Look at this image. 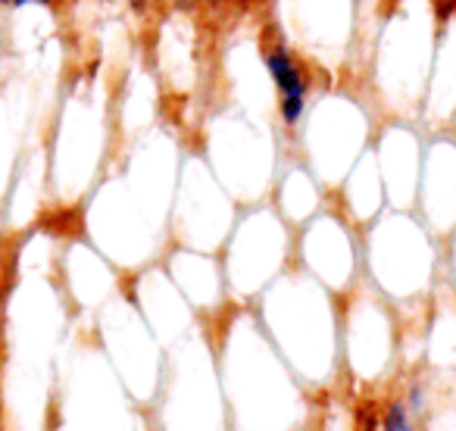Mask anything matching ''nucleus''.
<instances>
[{
    "mask_svg": "<svg viewBox=\"0 0 456 431\" xmlns=\"http://www.w3.org/2000/svg\"><path fill=\"white\" fill-rule=\"evenodd\" d=\"M184 150L182 132L166 122L119 141L103 178L78 207L82 235L122 275L153 266L172 248V200Z\"/></svg>",
    "mask_w": 456,
    "mask_h": 431,
    "instance_id": "1",
    "label": "nucleus"
},
{
    "mask_svg": "<svg viewBox=\"0 0 456 431\" xmlns=\"http://www.w3.org/2000/svg\"><path fill=\"white\" fill-rule=\"evenodd\" d=\"M228 431H313L316 403L263 331L250 304L213 322Z\"/></svg>",
    "mask_w": 456,
    "mask_h": 431,
    "instance_id": "2",
    "label": "nucleus"
},
{
    "mask_svg": "<svg viewBox=\"0 0 456 431\" xmlns=\"http://www.w3.org/2000/svg\"><path fill=\"white\" fill-rule=\"evenodd\" d=\"M250 306L281 360L313 397H325L344 385L338 294L319 285L304 269L291 266Z\"/></svg>",
    "mask_w": 456,
    "mask_h": 431,
    "instance_id": "3",
    "label": "nucleus"
},
{
    "mask_svg": "<svg viewBox=\"0 0 456 431\" xmlns=\"http://www.w3.org/2000/svg\"><path fill=\"white\" fill-rule=\"evenodd\" d=\"M119 147L113 91L97 69L78 72L63 91L47 134V184L63 209L82 207Z\"/></svg>",
    "mask_w": 456,
    "mask_h": 431,
    "instance_id": "4",
    "label": "nucleus"
},
{
    "mask_svg": "<svg viewBox=\"0 0 456 431\" xmlns=\"http://www.w3.org/2000/svg\"><path fill=\"white\" fill-rule=\"evenodd\" d=\"M362 281L397 306L403 325L425 322L444 285V238L416 209H391L362 229Z\"/></svg>",
    "mask_w": 456,
    "mask_h": 431,
    "instance_id": "5",
    "label": "nucleus"
},
{
    "mask_svg": "<svg viewBox=\"0 0 456 431\" xmlns=\"http://www.w3.org/2000/svg\"><path fill=\"white\" fill-rule=\"evenodd\" d=\"M437 35L435 0H391L366 57L369 101L381 116L419 119Z\"/></svg>",
    "mask_w": 456,
    "mask_h": 431,
    "instance_id": "6",
    "label": "nucleus"
},
{
    "mask_svg": "<svg viewBox=\"0 0 456 431\" xmlns=\"http://www.w3.org/2000/svg\"><path fill=\"white\" fill-rule=\"evenodd\" d=\"M197 150L209 163L238 207H250L273 197L275 178L288 150L275 116L250 113L235 103L216 107L200 119Z\"/></svg>",
    "mask_w": 456,
    "mask_h": 431,
    "instance_id": "7",
    "label": "nucleus"
},
{
    "mask_svg": "<svg viewBox=\"0 0 456 431\" xmlns=\"http://www.w3.org/2000/svg\"><path fill=\"white\" fill-rule=\"evenodd\" d=\"M151 410L153 431H228L213 325L200 322L166 347L163 381Z\"/></svg>",
    "mask_w": 456,
    "mask_h": 431,
    "instance_id": "8",
    "label": "nucleus"
},
{
    "mask_svg": "<svg viewBox=\"0 0 456 431\" xmlns=\"http://www.w3.org/2000/svg\"><path fill=\"white\" fill-rule=\"evenodd\" d=\"M381 113L366 91L331 85L319 88L300 126L291 153H297L329 191L338 188L344 172L372 147Z\"/></svg>",
    "mask_w": 456,
    "mask_h": 431,
    "instance_id": "9",
    "label": "nucleus"
},
{
    "mask_svg": "<svg viewBox=\"0 0 456 431\" xmlns=\"http://www.w3.org/2000/svg\"><path fill=\"white\" fill-rule=\"evenodd\" d=\"M403 344V319L397 306L385 300L372 285L360 281L341 297V372L350 391L379 394L391 391L397 375Z\"/></svg>",
    "mask_w": 456,
    "mask_h": 431,
    "instance_id": "10",
    "label": "nucleus"
},
{
    "mask_svg": "<svg viewBox=\"0 0 456 431\" xmlns=\"http://www.w3.org/2000/svg\"><path fill=\"white\" fill-rule=\"evenodd\" d=\"M228 294L235 304H254L281 272L294 266V225L273 200L241 207L219 250Z\"/></svg>",
    "mask_w": 456,
    "mask_h": 431,
    "instance_id": "11",
    "label": "nucleus"
},
{
    "mask_svg": "<svg viewBox=\"0 0 456 431\" xmlns=\"http://www.w3.org/2000/svg\"><path fill=\"white\" fill-rule=\"evenodd\" d=\"M91 337L138 406H151L159 394L166 369V347L151 331L138 306L122 288L91 319Z\"/></svg>",
    "mask_w": 456,
    "mask_h": 431,
    "instance_id": "12",
    "label": "nucleus"
},
{
    "mask_svg": "<svg viewBox=\"0 0 456 431\" xmlns=\"http://www.w3.org/2000/svg\"><path fill=\"white\" fill-rule=\"evenodd\" d=\"M138 406L122 387L101 347L88 335L72 350L60 397V428L63 431H134Z\"/></svg>",
    "mask_w": 456,
    "mask_h": 431,
    "instance_id": "13",
    "label": "nucleus"
},
{
    "mask_svg": "<svg viewBox=\"0 0 456 431\" xmlns=\"http://www.w3.org/2000/svg\"><path fill=\"white\" fill-rule=\"evenodd\" d=\"M238 213H241L238 200L216 178L203 153L188 144L172 200V244L219 254Z\"/></svg>",
    "mask_w": 456,
    "mask_h": 431,
    "instance_id": "14",
    "label": "nucleus"
},
{
    "mask_svg": "<svg viewBox=\"0 0 456 431\" xmlns=\"http://www.w3.org/2000/svg\"><path fill=\"white\" fill-rule=\"evenodd\" d=\"M294 266L344 297L362 281V229L329 203L310 223L294 229Z\"/></svg>",
    "mask_w": 456,
    "mask_h": 431,
    "instance_id": "15",
    "label": "nucleus"
},
{
    "mask_svg": "<svg viewBox=\"0 0 456 431\" xmlns=\"http://www.w3.org/2000/svg\"><path fill=\"white\" fill-rule=\"evenodd\" d=\"M260 57L266 78L273 85V116L291 150L300 126L313 107V97L319 91L316 63L281 32V26H269L260 35Z\"/></svg>",
    "mask_w": 456,
    "mask_h": 431,
    "instance_id": "16",
    "label": "nucleus"
},
{
    "mask_svg": "<svg viewBox=\"0 0 456 431\" xmlns=\"http://www.w3.org/2000/svg\"><path fill=\"white\" fill-rule=\"evenodd\" d=\"M203 60L207 57H203L197 10H163L151 35V69L166 101L200 91Z\"/></svg>",
    "mask_w": 456,
    "mask_h": 431,
    "instance_id": "17",
    "label": "nucleus"
},
{
    "mask_svg": "<svg viewBox=\"0 0 456 431\" xmlns=\"http://www.w3.org/2000/svg\"><path fill=\"white\" fill-rule=\"evenodd\" d=\"M425 141H428V132L419 126V119L381 116L372 138V150L375 159H379L381 182H385L387 207L391 209H416Z\"/></svg>",
    "mask_w": 456,
    "mask_h": 431,
    "instance_id": "18",
    "label": "nucleus"
},
{
    "mask_svg": "<svg viewBox=\"0 0 456 431\" xmlns=\"http://www.w3.org/2000/svg\"><path fill=\"white\" fill-rule=\"evenodd\" d=\"M57 281L72 316L94 319L103 304L126 288V275L94 248L85 235H76L57 254Z\"/></svg>",
    "mask_w": 456,
    "mask_h": 431,
    "instance_id": "19",
    "label": "nucleus"
},
{
    "mask_svg": "<svg viewBox=\"0 0 456 431\" xmlns=\"http://www.w3.org/2000/svg\"><path fill=\"white\" fill-rule=\"evenodd\" d=\"M291 4V28L294 45L316 63L322 57H347L356 47L360 35V13L356 0H288Z\"/></svg>",
    "mask_w": 456,
    "mask_h": 431,
    "instance_id": "20",
    "label": "nucleus"
},
{
    "mask_svg": "<svg viewBox=\"0 0 456 431\" xmlns=\"http://www.w3.org/2000/svg\"><path fill=\"white\" fill-rule=\"evenodd\" d=\"M126 294L132 297V304L138 306V313L163 347L175 344L178 337H184L200 325V316L191 310V304L169 279L163 263H153V266L126 275Z\"/></svg>",
    "mask_w": 456,
    "mask_h": 431,
    "instance_id": "21",
    "label": "nucleus"
},
{
    "mask_svg": "<svg viewBox=\"0 0 456 431\" xmlns=\"http://www.w3.org/2000/svg\"><path fill=\"white\" fill-rule=\"evenodd\" d=\"M159 263L169 272V279L175 281L178 291L184 294L191 310L200 316V322L213 325L216 319H222L235 306V300L228 294L225 269H222L219 254L172 244Z\"/></svg>",
    "mask_w": 456,
    "mask_h": 431,
    "instance_id": "22",
    "label": "nucleus"
},
{
    "mask_svg": "<svg viewBox=\"0 0 456 431\" xmlns=\"http://www.w3.org/2000/svg\"><path fill=\"white\" fill-rule=\"evenodd\" d=\"M416 213L437 238H447L456 229V134L453 132H435L425 141Z\"/></svg>",
    "mask_w": 456,
    "mask_h": 431,
    "instance_id": "23",
    "label": "nucleus"
},
{
    "mask_svg": "<svg viewBox=\"0 0 456 431\" xmlns=\"http://www.w3.org/2000/svg\"><path fill=\"white\" fill-rule=\"evenodd\" d=\"M456 119V0L437 4V35L431 53L428 88H425L419 126L428 134L453 132Z\"/></svg>",
    "mask_w": 456,
    "mask_h": 431,
    "instance_id": "24",
    "label": "nucleus"
},
{
    "mask_svg": "<svg viewBox=\"0 0 456 431\" xmlns=\"http://www.w3.org/2000/svg\"><path fill=\"white\" fill-rule=\"evenodd\" d=\"M331 203L347 216L356 229H366L369 223H375L387 209L385 182H381V169L372 147L344 172L338 188L331 191Z\"/></svg>",
    "mask_w": 456,
    "mask_h": 431,
    "instance_id": "25",
    "label": "nucleus"
},
{
    "mask_svg": "<svg viewBox=\"0 0 456 431\" xmlns=\"http://www.w3.org/2000/svg\"><path fill=\"white\" fill-rule=\"evenodd\" d=\"M269 200L275 203V209L285 216L294 229H300L304 223H310L313 216L329 207L331 191L319 182V175L297 157V153H288Z\"/></svg>",
    "mask_w": 456,
    "mask_h": 431,
    "instance_id": "26",
    "label": "nucleus"
},
{
    "mask_svg": "<svg viewBox=\"0 0 456 431\" xmlns=\"http://www.w3.org/2000/svg\"><path fill=\"white\" fill-rule=\"evenodd\" d=\"M422 366L437 375H456V291L444 281L425 316Z\"/></svg>",
    "mask_w": 456,
    "mask_h": 431,
    "instance_id": "27",
    "label": "nucleus"
},
{
    "mask_svg": "<svg viewBox=\"0 0 456 431\" xmlns=\"http://www.w3.org/2000/svg\"><path fill=\"white\" fill-rule=\"evenodd\" d=\"M375 431H425V425L391 387L375 397Z\"/></svg>",
    "mask_w": 456,
    "mask_h": 431,
    "instance_id": "28",
    "label": "nucleus"
},
{
    "mask_svg": "<svg viewBox=\"0 0 456 431\" xmlns=\"http://www.w3.org/2000/svg\"><path fill=\"white\" fill-rule=\"evenodd\" d=\"M387 0H356V13H360V32H369V28H379V20L381 13H385ZM356 41H360V35H356Z\"/></svg>",
    "mask_w": 456,
    "mask_h": 431,
    "instance_id": "29",
    "label": "nucleus"
},
{
    "mask_svg": "<svg viewBox=\"0 0 456 431\" xmlns=\"http://www.w3.org/2000/svg\"><path fill=\"white\" fill-rule=\"evenodd\" d=\"M444 281L456 291V229L444 238Z\"/></svg>",
    "mask_w": 456,
    "mask_h": 431,
    "instance_id": "30",
    "label": "nucleus"
},
{
    "mask_svg": "<svg viewBox=\"0 0 456 431\" xmlns=\"http://www.w3.org/2000/svg\"><path fill=\"white\" fill-rule=\"evenodd\" d=\"M122 4H126L128 13L141 16V20H144V16H153L151 13V0H122Z\"/></svg>",
    "mask_w": 456,
    "mask_h": 431,
    "instance_id": "31",
    "label": "nucleus"
},
{
    "mask_svg": "<svg viewBox=\"0 0 456 431\" xmlns=\"http://www.w3.org/2000/svg\"><path fill=\"white\" fill-rule=\"evenodd\" d=\"M360 431H375V400L369 410L360 412Z\"/></svg>",
    "mask_w": 456,
    "mask_h": 431,
    "instance_id": "32",
    "label": "nucleus"
},
{
    "mask_svg": "<svg viewBox=\"0 0 456 431\" xmlns=\"http://www.w3.org/2000/svg\"><path fill=\"white\" fill-rule=\"evenodd\" d=\"M172 10H200V0H169Z\"/></svg>",
    "mask_w": 456,
    "mask_h": 431,
    "instance_id": "33",
    "label": "nucleus"
},
{
    "mask_svg": "<svg viewBox=\"0 0 456 431\" xmlns=\"http://www.w3.org/2000/svg\"><path fill=\"white\" fill-rule=\"evenodd\" d=\"M228 0H200V7L203 10H209V13H219L222 7H225Z\"/></svg>",
    "mask_w": 456,
    "mask_h": 431,
    "instance_id": "34",
    "label": "nucleus"
},
{
    "mask_svg": "<svg viewBox=\"0 0 456 431\" xmlns=\"http://www.w3.org/2000/svg\"><path fill=\"white\" fill-rule=\"evenodd\" d=\"M163 10H169V0H151V13L159 16Z\"/></svg>",
    "mask_w": 456,
    "mask_h": 431,
    "instance_id": "35",
    "label": "nucleus"
},
{
    "mask_svg": "<svg viewBox=\"0 0 456 431\" xmlns=\"http://www.w3.org/2000/svg\"><path fill=\"white\" fill-rule=\"evenodd\" d=\"M0 10H13V0H0Z\"/></svg>",
    "mask_w": 456,
    "mask_h": 431,
    "instance_id": "36",
    "label": "nucleus"
},
{
    "mask_svg": "<svg viewBox=\"0 0 456 431\" xmlns=\"http://www.w3.org/2000/svg\"><path fill=\"white\" fill-rule=\"evenodd\" d=\"M453 134H456V119H453Z\"/></svg>",
    "mask_w": 456,
    "mask_h": 431,
    "instance_id": "37",
    "label": "nucleus"
},
{
    "mask_svg": "<svg viewBox=\"0 0 456 431\" xmlns=\"http://www.w3.org/2000/svg\"><path fill=\"white\" fill-rule=\"evenodd\" d=\"M63 4H66V0H60V7H63Z\"/></svg>",
    "mask_w": 456,
    "mask_h": 431,
    "instance_id": "38",
    "label": "nucleus"
},
{
    "mask_svg": "<svg viewBox=\"0 0 456 431\" xmlns=\"http://www.w3.org/2000/svg\"><path fill=\"white\" fill-rule=\"evenodd\" d=\"M435 4H441V0H435Z\"/></svg>",
    "mask_w": 456,
    "mask_h": 431,
    "instance_id": "39",
    "label": "nucleus"
},
{
    "mask_svg": "<svg viewBox=\"0 0 456 431\" xmlns=\"http://www.w3.org/2000/svg\"><path fill=\"white\" fill-rule=\"evenodd\" d=\"M387 4H391V0H387Z\"/></svg>",
    "mask_w": 456,
    "mask_h": 431,
    "instance_id": "40",
    "label": "nucleus"
}]
</instances>
